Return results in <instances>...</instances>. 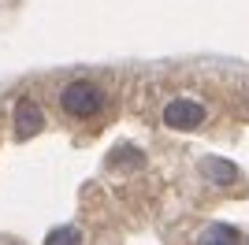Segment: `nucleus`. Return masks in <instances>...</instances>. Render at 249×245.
<instances>
[{
  "label": "nucleus",
  "mask_w": 249,
  "mask_h": 245,
  "mask_svg": "<svg viewBox=\"0 0 249 245\" xmlns=\"http://www.w3.org/2000/svg\"><path fill=\"white\" fill-rule=\"evenodd\" d=\"M60 108L71 119H89V115H97L104 108V89L89 78H74L60 89Z\"/></svg>",
  "instance_id": "1"
},
{
  "label": "nucleus",
  "mask_w": 249,
  "mask_h": 245,
  "mask_svg": "<svg viewBox=\"0 0 249 245\" xmlns=\"http://www.w3.org/2000/svg\"><path fill=\"white\" fill-rule=\"evenodd\" d=\"M205 122V104L190 101V97H175L164 104V126L171 130H197Z\"/></svg>",
  "instance_id": "2"
},
{
  "label": "nucleus",
  "mask_w": 249,
  "mask_h": 245,
  "mask_svg": "<svg viewBox=\"0 0 249 245\" xmlns=\"http://www.w3.org/2000/svg\"><path fill=\"white\" fill-rule=\"evenodd\" d=\"M41 126H45L41 104L30 101V97H19V104H15V130H19V138H30V134H37Z\"/></svg>",
  "instance_id": "3"
},
{
  "label": "nucleus",
  "mask_w": 249,
  "mask_h": 245,
  "mask_svg": "<svg viewBox=\"0 0 249 245\" xmlns=\"http://www.w3.org/2000/svg\"><path fill=\"white\" fill-rule=\"evenodd\" d=\"M201 175H205L208 182H216V186L238 182V167L231 160H223V156H205V160H201Z\"/></svg>",
  "instance_id": "4"
},
{
  "label": "nucleus",
  "mask_w": 249,
  "mask_h": 245,
  "mask_svg": "<svg viewBox=\"0 0 249 245\" xmlns=\"http://www.w3.org/2000/svg\"><path fill=\"white\" fill-rule=\"evenodd\" d=\"M197 245H242V238H238V230L227 227V223H208L197 234Z\"/></svg>",
  "instance_id": "5"
},
{
  "label": "nucleus",
  "mask_w": 249,
  "mask_h": 245,
  "mask_svg": "<svg viewBox=\"0 0 249 245\" xmlns=\"http://www.w3.org/2000/svg\"><path fill=\"white\" fill-rule=\"evenodd\" d=\"M45 245H82V230L78 227H56V230H49Z\"/></svg>",
  "instance_id": "6"
}]
</instances>
